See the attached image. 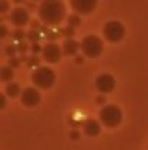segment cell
<instances>
[{"instance_id": "1", "label": "cell", "mask_w": 148, "mask_h": 150, "mask_svg": "<svg viewBox=\"0 0 148 150\" xmlns=\"http://www.w3.org/2000/svg\"><path fill=\"white\" fill-rule=\"evenodd\" d=\"M38 15L47 26H58L65 18V4L58 0L42 1L38 7Z\"/></svg>"}, {"instance_id": "2", "label": "cell", "mask_w": 148, "mask_h": 150, "mask_svg": "<svg viewBox=\"0 0 148 150\" xmlns=\"http://www.w3.org/2000/svg\"><path fill=\"white\" fill-rule=\"evenodd\" d=\"M31 79H32V83H34V86H35L36 89H44V91H47V89H51V88L54 86L57 76H55V71H54L52 69L42 67V66H41V67H36V69L32 71Z\"/></svg>"}, {"instance_id": "3", "label": "cell", "mask_w": 148, "mask_h": 150, "mask_svg": "<svg viewBox=\"0 0 148 150\" xmlns=\"http://www.w3.org/2000/svg\"><path fill=\"white\" fill-rule=\"evenodd\" d=\"M99 118H100V122H102L105 127H107V128H115V127H118V125L121 124V121H122V111H121L119 106L109 103V105H105V106L100 109Z\"/></svg>"}, {"instance_id": "4", "label": "cell", "mask_w": 148, "mask_h": 150, "mask_svg": "<svg viewBox=\"0 0 148 150\" xmlns=\"http://www.w3.org/2000/svg\"><path fill=\"white\" fill-rule=\"evenodd\" d=\"M125 32H126L125 26L119 21H109L103 26V37H105L106 41H109L112 44L121 42L125 37Z\"/></svg>"}, {"instance_id": "5", "label": "cell", "mask_w": 148, "mask_h": 150, "mask_svg": "<svg viewBox=\"0 0 148 150\" xmlns=\"http://www.w3.org/2000/svg\"><path fill=\"white\" fill-rule=\"evenodd\" d=\"M81 51L89 58H96L103 52V41L97 35H87L81 41Z\"/></svg>"}, {"instance_id": "6", "label": "cell", "mask_w": 148, "mask_h": 150, "mask_svg": "<svg viewBox=\"0 0 148 150\" xmlns=\"http://www.w3.org/2000/svg\"><path fill=\"white\" fill-rule=\"evenodd\" d=\"M95 86H96V89L102 95H107V93H110L115 89L116 80H115V77L110 73H102V74H99L96 77Z\"/></svg>"}, {"instance_id": "7", "label": "cell", "mask_w": 148, "mask_h": 150, "mask_svg": "<svg viewBox=\"0 0 148 150\" xmlns=\"http://www.w3.org/2000/svg\"><path fill=\"white\" fill-rule=\"evenodd\" d=\"M41 102V93L38 92V89L35 86H29V88H25L22 91V95H20V103L23 106H28V108H34V106H38Z\"/></svg>"}, {"instance_id": "8", "label": "cell", "mask_w": 148, "mask_h": 150, "mask_svg": "<svg viewBox=\"0 0 148 150\" xmlns=\"http://www.w3.org/2000/svg\"><path fill=\"white\" fill-rule=\"evenodd\" d=\"M9 21H10L12 25H15L18 29H20L22 26H25V25L29 23V21H31L29 12L25 7H20V6L19 7H15L10 12V15H9Z\"/></svg>"}, {"instance_id": "9", "label": "cell", "mask_w": 148, "mask_h": 150, "mask_svg": "<svg viewBox=\"0 0 148 150\" xmlns=\"http://www.w3.org/2000/svg\"><path fill=\"white\" fill-rule=\"evenodd\" d=\"M41 54H42V58H44L47 63L55 64V63H58V61L61 60V57H62V48H60L58 44H55V42H48V44L44 45Z\"/></svg>"}, {"instance_id": "10", "label": "cell", "mask_w": 148, "mask_h": 150, "mask_svg": "<svg viewBox=\"0 0 148 150\" xmlns=\"http://www.w3.org/2000/svg\"><path fill=\"white\" fill-rule=\"evenodd\" d=\"M96 0H74L71 1V7L77 15H89L96 10Z\"/></svg>"}, {"instance_id": "11", "label": "cell", "mask_w": 148, "mask_h": 150, "mask_svg": "<svg viewBox=\"0 0 148 150\" xmlns=\"http://www.w3.org/2000/svg\"><path fill=\"white\" fill-rule=\"evenodd\" d=\"M83 131L87 137H97L102 131V125L100 122L96 120H87L84 122V127H83Z\"/></svg>"}, {"instance_id": "12", "label": "cell", "mask_w": 148, "mask_h": 150, "mask_svg": "<svg viewBox=\"0 0 148 150\" xmlns=\"http://www.w3.org/2000/svg\"><path fill=\"white\" fill-rule=\"evenodd\" d=\"M81 48V44L80 42H77L76 40H73V38H68V40H65L64 42H62V54L64 55H76L77 54V51Z\"/></svg>"}, {"instance_id": "13", "label": "cell", "mask_w": 148, "mask_h": 150, "mask_svg": "<svg viewBox=\"0 0 148 150\" xmlns=\"http://www.w3.org/2000/svg\"><path fill=\"white\" fill-rule=\"evenodd\" d=\"M13 77H15V71L12 67L9 66H3L0 69V80L4 82V83H10L13 82Z\"/></svg>"}, {"instance_id": "14", "label": "cell", "mask_w": 148, "mask_h": 150, "mask_svg": "<svg viewBox=\"0 0 148 150\" xmlns=\"http://www.w3.org/2000/svg\"><path fill=\"white\" fill-rule=\"evenodd\" d=\"M4 93H6L9 98H16L18 95H22V91H20V86H19L16 82H10V83L6 85Z\"/></svg>"}, {"instance_id": "15", "label": "cell", "mask_w": 148, "mask_h": 150, "mask_svg": "<svg viewBox=\"0 0 148 150\" xmlns=\"http://www.w3.org/2000/svg\"><path fill=\"white\" fill-rule=\"evenodd\" d=\"M67 22H68V26L76 28V26H80L81 25V18H80V15L74 13V15H70L67 18Z\"/></svg>"}, {"instance_id": "16", "label": "cell", "mask_w": 148, "mask_h": 150, "mask_svg": "<svg viewBox=\"0 0 148 150\" xmlns=\"http://www.w3.org/2000/svg\"><path fill=\"white\" fill-rule=\"evenodd\" d=\"M4 52H6V55H7L9 58L16 57V54L19 52V51H18V45H16V44H9V45L4 48Z\"/></svg>"}, {"instance_id": "17", "label": "cell", "mask_w": 148, "mask_h": 150, "mask_svg": "<svg viewBox=\"0 0 148 150\" xmlns=\"http://www.w3.org/2000/svg\"><path fill=\"white\" fill-rule=\"evenodd\" d=\"M26 38L29 40V42L35 44V42H38V41H39L41 35H39V32H38L36 29H31V31L28 32V37H26Z\"/></svg>"}, {"instance_id": "18", "label": "cell", "mask_w": 148, "mask_h": 150, "mask_svg": "<svg viewBox=\"0 0 148 150\" xmlns=\"http://www.w3.org/2000/svg\"><path fill=\"white\" fill-rule=\"evenodd\" d=\"M25 37H28V34H25L22 29H16V31L12 32V38L16 40V41H19V42H22L25 40Z\"/></svg>"}, {"instance_id": "19", "label": "cell", "mask_w": 148, "mask_h": 150, "mask_svg": "<svg viewBox=\"0 0 148 150\" xmlns=\"http://www.w3.org/2000/svg\"><path fill=\"white\" fill-rule=\"evenodd\" d=\"M61 34L65 37V40H68V38H73L74 37V28H71V26H65L62 31H61Z\"/></svg>"}, {"instance_id": "20", "label": "cell", "mask_w": 148, "mask_h": 150, "mask_svg": "<svg viewBox=\"0 0 148 150\" xmlns=\"http://www.w3.org/2000/svg\"><path fill=\"white\" fill-rule=\"evenodd\" d=\"M20 63H22V60H20V58H18V57L9 58V67H12V69L19 67V66H20Z\"/></svg>"}, {"instance_id": "21", "label": "cell", "mask_w": 148, "mask_h": 150, "mask_svg": "<svg viewBox=\"0 0 148 150\" xmlns=\"http://www.w3.org/2000/svg\"><path fill=\"white\" fill-rule=\"evenodd\" d=\"M28 66H29V67H34V66L41 67V66H39V57H36V55H31V58L28 60Z\"/></svg>"}, {"instance_id": "22", "label": "cell", "mask_w": 148, "mask_h": 150, "mask_svg": "<svg viewBox=\"0 0 148 150\" xmlns=\"http://www.w3.org/2000/svg\"><path fill=\"white\" fill-rule=\"evenodd\" d=\"M28 50H29V45H28L25 41H22V42H19V44H18V51H19L20 54H23V55H25Z\"/></svg>"}, {"instance_id": "23", "label": "cell", "mask_w": 148, "mask_h": 150, "mask_svg": "<svg viewBox=\"0 0 148 150\" xmlns=\"http://www.w3.org/2000/svg\"><path fill=\"white\" fill-rule=\"evenodd\" d=\"M42 48H44V47H41L38 42H35V44H32V45H31V51H32V54H34V55H36L38 52H42Z\"/></svg>"}, {"instance_id": "24", "label": "cell", "mask_w": 148, "mask_h": 150, "mask_svg": "<svg viewBox=\"0 0 148 150\" xmlns=\"http://www.w3.org/2000/svg\"><path fill=\"white\" fill-rule=\"evenodd\" d=\"M7 9H9V3L7 1H0V12L4 13Z\"/></svg>"}, {"instance_id": "25", "label": "cell", "mask_w": 148, "mask_h": 150, "mask_svg": "<svg viewBox=\"0 0 148 150\" xmlns=\"http://www.w3.org/2000/svg\"><path fill=\"white\" fill-rule=\"evenodd\" d=\"M7 35V28L4 25H0V38H4Z\"/></svg>"}, {"instance_id": "26", "label": "cell", "mask_w": 148, "mask_h": 150, "mask_svg": "<svg viewBox=\"0 0 148 150\" xmlns=\"http://www.w3.org/2000/svg\"><path fill=\"white\" fill-rule=\"evenodd\" d=\"M6 106V93L0 95V109H3Z\"/></svg>"}, {"instance_id": "27", "label": "cell", "mask_w": 148, "mask_h": 150, "mask_svg": "<svg viewBox=\"0 0 148 150\" xmlns=\"http://www.w3.org/2000/svg\"><path fill=\"white\" fill-rule=\"evenodd\" d=\"M96 100H97L99 105H103V103L106 102V96H105V95H100V96H99V98H97Z\"/></svg>"}, {"instance_id": "28", "label": "cell", "mask_w": 148, "mask_h": 150, "mask_svg": "<svg viewBox=\"0 0 148 150\" xmlns=\"http://www.w3.org/2000/svg\"><path fill=\"white\" fill-rule=\"evenodd\" d=\"M31 25H32V29H35L39 26V22H31Z\"/></svg>"}, {"instance_id": "29", "label": "cell", "mask_w": 148, "mask_h": 150, "mask_svg": "<svg viewBox=\"0 0 148 150\" xmlns=\"http://www.w3.org/2000/svg\"><path fill=\"white\" fill-rule=\"evenodd\" d=\"M71 137H73V139H77V137H79V133H77V131H73V133H71Z\"/></svg>"}, {"instance_id": "30", "label": "cell", "mask_w": 148, "mask_h": 150, "mask_svg": "<svg viewBox=\"0 0 148 150\" xmlns=\"http://www.w3.org/2000/svg\"><path fill=\"white\" fill-rule=\"evenodd\" d=\"M76 63H83V58H80V57H77V58H76Z\"/></svg>"}]
</instances>
